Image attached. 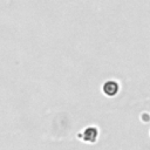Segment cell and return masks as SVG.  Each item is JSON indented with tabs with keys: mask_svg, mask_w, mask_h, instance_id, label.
I'll return each mask as SVG.
<instances>
[{
	"mask_svg": "<svg viewBox=\"0 0 150 150\" xmlns=\"http://www.w3.org/2000/svg\"><path fill=\"white\" fill-rule=\"evenodd\" d=\"M83 141L87 143H95L98 136V130L96 127H88L83 130Z\"/></svg>",
	"mask_w": 150,
	"mask_h": 150,
	"instance_id": "cell-1",
	"label": "cell"
},
{
	"mask_svg": "<svg viewBox=\"0 0 150 150\" xmlns=\"http://www.w3.org/2000/svg\"><path fill=\"white\" fill-rule=\"evenodd\" d=\"M118 89H120L118 83H117L116 81H112V80L107 81V82L103 84V87H102V91H103L107 96H115V95L117 94Z\"/></svg>",
	"mask_w": 150,
	"mask_h": 150,
	"instance_id": "cell-2",
	"label": "cell"
}]
</instances>
